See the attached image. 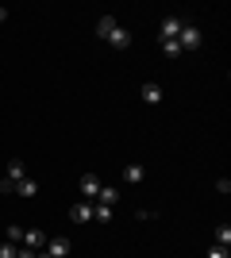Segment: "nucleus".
<instances>
[{"mask_svg": "<svg viewBox=\"0 0 231 258\" xmlns=\"http://www.w3.org/2000/svg\"><path fill=\"white\" fill-rule=\"evenodd\" d=\"M200 39H204V35H200V27L185 23V27H181V35H177V46H181V50H197Z\"/></svg>", "mask_w": 231, "mask_h": 258, "instance_id": "1", "label": "nucleus"}, {"mask_svg": "<svg viewBox=\"0 0 231 258\" xmlns=\"http://www.w3.org/2000/svg\"><path fill=\"white\" fill-rule=\"evenodd\" d=\"M77 189H81L85 201H93V197L100 193V177H97V173H81V177H77Z\"/></svg>", "mask_w": 231, "mask_h": 258, "instance_id": "2", "label": "nucleus"}, {"mask_svg": "<svg viewBox=\"0 0 231 258\" xmlns=\"http://www.w3.org/2000/svg\"><path fill=\"white\" fill-rule=\"evenodd\" d=\"M69 220H73V224H89V220H93V201H77V205L69 208Z\"/></svg>", "mask_w": 231, "mask_h": 258, "instance_id": "3", "label": "nucleus"}, {"mask_svg": "<svg viewBox=\"0 0 231 258\" xmlns=\"http://www.w3.org/2000/svg\"><path fill=\"white\" fill-rule=\"evenodd\" d=\"M46 254L50 258H69V239H62V235L46 239Z\"/></svg>", "mask_w": 231, "mask_h": 258, "instance_id": "4", "label": "nucleus"}, {"mask_svg": "<svg viewBox=\"0 0 231 258\" xmlns=\"http://www.w3.org/2000/svg\"><path fill=\"white\" fill-rule=\"evenodd\" d=\"M93 205H108V208H116V205H120V189H112V185H100V193L93 197Z\"/></svg>", "mask_w": 231, "mask_h": 258, "instance_id": "5", "label": "nucleus"}, {"mask_svg": "<svg viewBox=\"0 0 231 258\" xmlns=\"http://www.w3.org/2000/svg\"><path fill=\"white\" fill-rule=\"evenodd\" d=\"M108 46H116V50H127V46H131V31H127V27H120V23H116V31L108 35Z\"/></svg>", "mask_w": 231, "mask_h": 258, "instance_id": "6", "label": "nucleus"}, {"mask_svg": "<svg viewBox=\"0 0 231 258\" xmlns=\"http://www.w3.org/2000/svg\"><path fill=\"white\" fill-rule=\"evenodd\" d=\"M181 27H185V20H181V16H166V20H162V39H177V35H181Z\"/></svg>", "mask_w": 231, "mask_h": 258, "instance_id": "7", "label": "nucleus"}, {"mask_svg": "<svg viewBox=\"0 0 231 258\" xmlns=\"http://www.w3.org/2000/svg\"><path fill=\"white\" fill-rule=\"evenodd\" d=\"M23 247H31V250H43V247H46V235L39 231V227H31V231H23Z\"/></svg>", "mask_w": 231, "mask_h": 258, "instance_id": "8", "label": "nucleus"}, {"mask_svg": "<svg viewBox=\"0 0 231 258\" xmlns=\"http://www.w3.org/2000/svg\"><path fill=\"white\" fill-rule=\"evenodd\" d=\"M112 31H116V16H100V20H97V39H100V43H108Z\"/></svg>", "mask_w": 231, "mask_h": 258, "instance_id": "9", "label": "nucleus"}, {"mask_svg": "<svg viewBox=\"0 0 231 258\" xmlns=\"http://www.w3.org/2000/svg\"><path fill=\"white\" fill-rule=\"evenodd\" d=\"M23 177H27V162H23V158H12L8 162V181H23Z\"/></svg>", "mask_w": 231, "mask_h": 258, "instance_id": "10", "label": "nucleus"}, {"mask_svg": "<svg viewBox=\"0 0 231 258\" xmlns=\"http://www.w3.org/2000/svg\"><path fill=\"white\" fill-rule=\"evenodd\" d=\"M139 93H143V100H146V104H158V100H162V85H158V81H146V85L139 89Z\"/></svg>", "mask_w": 231, "mask_h": 258, "instance_id": "11", "label": "nucleus"}, {"mask_svg": "<svg viewBox=\"0 0 231 258\" xmlns=\"http://www.w3.org/2000/svg\"><path fill=\"white\" fill-rule=\"evenodd\" d=\"M146 177V170L143 166H123V181H131V185H139Z\"/></svg>", "mask_w": 231, "mask_h": 258, "instance_id": "12", "label": "nucleus"}, {"mask_svg": "<svg viewBox=\"0 0 231 258\" xmlns=\"http://www.w3.org/2000/svg\"><path fill=\"white\" fill-rule=\"evenodd\" d=\"M112 216L116 212H112L108 205H93V220H97V224H112Z\"/></svg>", "mask_w": 231, "mask_h": 258, "instance_id": "13", "label": "nucleus"}, {"mask_svg": "<svg viewBox=\"0 0 231 258\" xmlns=\"http://www.w3.org/2000/svg\"><path fill=\"white\" fill-rule=\"evenodd\" d=\"M16 193H20V197H35V193H39V185H35L31 177H23V181H16Z\"/></svg>", "mask_w": 231, "mask_h": 258, "instance_id": "14", "label": "nucleus"}, {"mask_svg": "<svg viewBox=\"0 0 231 258\" xmlns=\"http://www.w3.org/2000/svg\"><path fill=\"white\" fill-rule=\"evenodd\" d=\"M227 243H231V227L220 224V227H216V247H227Z\"/></svg>", "mask_w": 231, "mask_h": 258, "instance_id": "15", "label": "nucleus"}, {"mask_svg": "<svg viewBox=\"0 0 231 258\" xmlns=\"http://www.w3.org/2000/svg\"><path fill=\"white\" fill-rule=\"evenodd\" d=\"M162 54H166V58H177V54H181L177 39H162Z\"/></svg>", "mask_w": 231, "mask_h": 258, "instance_id": "16", "label": "nucleus"}, {"mask_svg": "<svg viewBox=\"0 0 231 258\" xmlns=\"http://www.w3.org/2000/svg\"><path fill=\"white\" fill-rule=\"evenodd\" d=\"M23 231H27V227H16V224H12V227H8V243H16V247H20V243H23Z\"/></svg>", "mask_w": 231, "mask_h": 258, "instance_id": "17", "label": "nucleus"}, {"mask_svg": "<svg viewBox=\"0 0 231 258\" xmlns=\"http://www.w3.org/2000/svg\"><path fill=\"white\" fill-rule=\"evenodd\" d=\"M20 254V247H16V243H8V239H4V243H0V258H16Z\"/></svg>", "mask_w": 231, "mask_h": 258, "instance_id": "18", "label": "nucleus"}, {"mask_svg": "<svg viewBox=\"0 0 231 258\" xmlns=\"http://www.w3.org/2000/svg\"><path fill=\"white\" fill-rule=\"evenodd\" d=\"M204 258H227V247H212V250H208Z\"/></svg>", "mask_w": 231, "mask_h": 258, "instance_id": "19", "label": "nucleus"}, {"mask_svg": "<svg viewBox=\"0 0 231 258\" xmlns=\"http://www.w3.org/2000/svg\"><path fill=\"white\" fill-rule=\"evenodd\" d=\"M4 20H8V8H0V23H4Z\"/></svg>", "mask_w": 231, "mask_h": 258, "instance_id": "20", "label": "nucleus"}, {"mask_svg": "<svg viewBox=\"0 0 231 258\" xmlns=\"http://www.w3.org/2000/svg\"><path fill=\"white\" fill-rule=\"evenodd\" d=\"M35 258H50V254H46V250H35Z\"/></svg>", "mask_w": 231, "mask_h": 258, "instance_id": "21", "label": "nucleus"}]
</instances>
